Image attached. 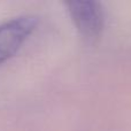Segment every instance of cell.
<instances>
[{
    "label": "cell",
    "instance_id": "cell-1",
    "mask_svg": "<svg viewBox=\"0 0 131 131\" xmlns=\"http://www.w3.org/2000/svg\"><path fill=\"white\" fill-rule=\"evenodd\" d=\"M38 25L35 15H21L0 23V64L15 57Z\"/></svg>",
    "mask_w": 131,
    "mask_h": 131
},
{
    "label": "cell",
    "instance_id": "cell-2",
    "mask_svg": "<svg viewBox=\"0 0 131 131\" xmlns=\"http://www.w3.org/2000/svg\"><path fill=\"white\" fill-rule=\"evenodd\" d=\"M66 8L76 30L86 39L98 38L105 28V10L101 4L94 0L67 1Z\"/></svg>",
    "mask_w": 131,
    "mask_h": 131
}]
</instances>
